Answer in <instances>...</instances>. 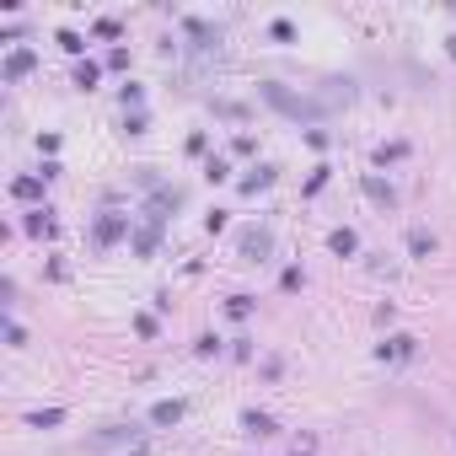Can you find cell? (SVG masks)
<instances>
[{
  "label": "cell",
  "mask_w": 456,
  "mask_h": 456,
  "mask_svg": "<svg viewBox=\"0 0 456 456\" xmlns=\"http://www.w3.org/2000/svg\"><path fill=\"white\" fill-rule=\"evenodd\" d=\"M264 97L274 102L279 113H290V119H312V113H322V102H312V97H290L285 86H274V81L264 86Z\"/></svg>",
  "instance_id": "cell-1"
},
{
  "label": "cell",
  "mask_w": 456,
  "mask_h": 456,
  "mask_svg": "<svg viewBox=\"0 0 456 456\" xmlns=\"http://www.w3.org/2000/svg\"><path fill=\"white\" fill-rule=\"evenodd\" d=\"M27 70H33V48H16L11 60H6V75L16 81V75H27Z\"/></svg>",
  "instance_id": "cell-2"
},
{
  "label": "cell",
  "mask_w": 456,
  "mask_h": 456,
  "mask_svg": "<svg viewBox=\"0 0 456 456\" xmlns=\"http://www.w3.org/2000/svg\"><path fill=\"white\" fill-rule=\"evenodd\" d=\"M241 252L264 258V252H268V231H247V237H241Z\"/></svg>",
  "instance_id": "cell-3"
},
{
  "label": "cell",
  "mask_w": 456,
  "mask_h": 456,
  "mask_svg": "<svg viewBox=\"0 0 456 456\" xmlns=\"http://www.w3.org/2000/svg\"><path fill=\"white\" fill-rule=\"evenodd\" d=\"M151 419H156V424H178V419H183V403H156V408H151Z\"/></svg>",
  "instance_id": "cell-4"
},
{
  "label": "cell",
  "mask_w": 456,
  "mask_h": 456,
  "mask_svg": "<svg viewBox=\"0 0 456 456\" xmlns=\"http://www.w3.org/2000/svg\"><path fill=\"white\" fill-rule=\"evenodd\" d=\"M408 247L424 258V252H435V237H430V231H408Z\"/></svg>",
  "instance_id": "cell-5"
},
{
  "label": "cell",
  "mask_w": 456,
  "mask_h": 456,
  "mask_svg": "<svg viewBox=\"0 0 456 456\" xmlns=\"http://www.w3.org/2000/svg\"><path fill=\"white\" fill-rule=\"evenodd\" d=\"M38 188H43L38 178H22V183H16V199H38Z\"/></svg>",
  "instance_id": "cell-6"
},
{
  "label": "cell",
  "mask_w": 456,
  "mask_h": 456,
  "mask_svg": "<svg viewBox=\"0 0 456 456\" xmlns=\"http://www.w3.org/2000/svg\"><path fill=\"white\" fill-rule=\"evenodd\" d=\"M333 252H354V231H333Z\"/></svg>",
  "instance_id": "cell-7"
}]
</instances>
